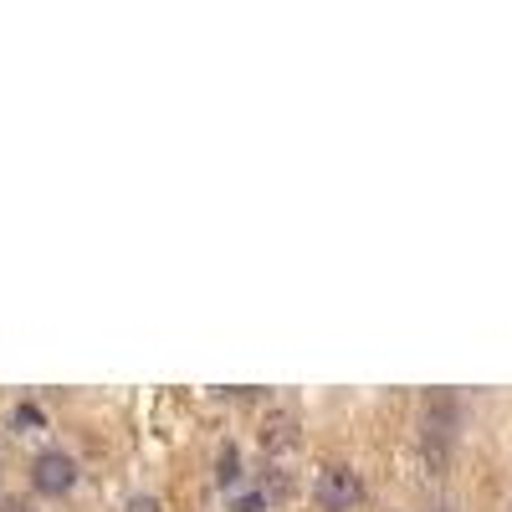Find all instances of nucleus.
I'll return each mask as SVG.
<instances>
[{
    "instance_id": "obj_4",
    "label": "nucleus",
    "mask_w": 512,
    "mask_h": 512,
    "mask_svg": "<svg viewBox=\"0 0 512 512\" xmlns=\"http://www.w3.org/2000/svg\"><path fill=\"white\" fill-rule=\"evenodd\" d=\"M292 446H297V420H292L287 410H272V415L262 420V451L282 456V451H292Z\"/></svg>"
},
{
    "instance_id": "obj_3",
    "label": "nucleus",
    "mask_w": 512,
    "mask_h": 512,
    "mask_svg": "<svg viewBox=\"0 0 512 512\" xmlns=\"http://www.w3.org/2000/svg\"><path fill=\"white\" fill-rule=\"evenodd\" d=\"M456 420H461V405H456V395H446V390L425 395V436H420V441L451 446V436H456Z\"/></svg>"
},
{
    "instance_id": "obj_2",
    "label": "nucleus",
    "mask_w": 512,
    "mask_h": 512,
    "mask_svg": "<svg viewBox=\"0 0 512 512\" xmlns=\"http://www.w3.org/2000/svg\"><path fill=\"white\" fill-rule=\"evenodd\" d=\"M31 482H36V492L62 497V492L77 487V461H72L67 451H41V456L31 461Z\"/></svg>"
},
{
    "instance_id": "obj_7",
    "label": "nucleus",
    "mask_w": 512,
    "mask_h": 512,
    "mask_svg": "<svg viewBox=\"0 0 512 512\" xmlns=\"http://www.w3.org/2000/svg\"><path fill=\"white\" fill-rule=\"evenodd\" d=\"M123 512H164V507H159V497L139 492V497H128V502H123Z\"/></svg>"
},
{
    "instance_id": "obj_8",
    "label": "nucleus",
    "mask_w": 512,
    "mask_h": 512,
    "mask_svg": "<svg viewBox=\"0 0 512 512\" xmlns=\"http://www.w3.org/2000/svg\"><path fill=\"white\" fill-rule=\"evenodd\" d=\"M16 425H21V431H36V425H41V410H36V405H16Z\"/></svg>"
},
{
    "instance_id": "obj_10",
    "label": "nucleus",
    "mask_w": 512,
    "mask_h": 512,
    "mask_svg": "<svg viewBox=\"0 0 512 512\" xmlns=\"http://www.w3.org/2000/svg\"><path fill=\"white\" fill-rule=\"evenodd\" d=\"M431 512H456V507H431Z\"/></svg>"
},
{
    "instance_id": "obj_1",
    "label": "nucleus",
    "mask_w": 512,
    "mask_h": 512,
    "mask_svg": "<svg viewBox=\"0 0 512 512\" xmlns=\"http://www.w3.org/2000/svg\"><path fill=\"white\" fill-rule=\"evenodd\" d=\"M313 502H318L323 512H349V507H359V502H364L359 472H354V466H323L318 482H313Z\"/></svg>"
},
{
    "instance_id": "obj_6",
    "label": "nucleus",
    "mask_w": 512,
    "mask_h": 512,
    "mask_svg": "<svg viewBox=\"0 0 512 512\" xmlns=\"http://www.w3.org/2000/svg\"><path fill=\"white\" fill-rule=\"evenodd\" d=\"M231 507H236V512H262V507H267V492H256V487H251V492H236Z\"/></svg>"
},
{
    "instance_id": "obj_9",
    "label": "nucleus",
    "mask_w": 512,
    "mask_h": 512,
    "mask_svg": "<svg viewBox=\"0 0 512 512\" xmlns=\"http://www.w3.org/2000/svg\"><path fill=\"white\" fill-rule=\"evenodd\" d=\"M0 512H36L26 497H6V502H0Z\"/></svg>"
},
{
    "instance_id": "obj_5",
    "label": "nucleus",
    "mask_w": 512,
    "mask_h": 512,
    "mask_svg": "<svg viewBox=\"0 0 512 512\" xmlns=\"http://www.w3.org/2000/svg\"><path fill=\"white\" fill-rule=\"evenodd\" d=\"M216 477H221V487H236V477H241V461H236L231 446L221 451V472H216Z\"/></svg>"
}]
</instances>
